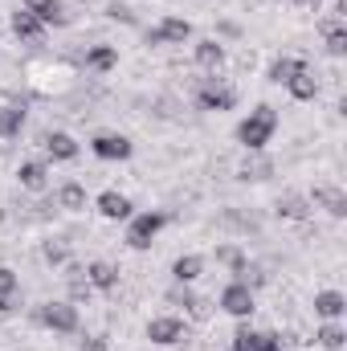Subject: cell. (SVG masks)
<instances>
[{
    "label": "cell",
    "mask_w": 347,
    "mask_h": 351,
    "mask_svg": "<svg viewBox=\"0 0 347 351\" xmlns=\"http://www.w3.org/2000/svg\"><path fill=\"white\" fill-rule=\"evenodd\" d=\"M274 131H278V110L261 102V106H254V110L237 123V143H241L246 152H265L270 139H274Z\"/></svg>",
    "instance_id": "1"
},
{
    "label": "cell",
    "mask_w": 347,
    "mask_h": 351,
    "mask_svg": "<svg viewBox=\"0 0 347 351\" xmlns=\"http://www.w3.org/2000/svg\"><path fill=\"white\" fill-rule=\"evenodd\" d=\"M33 319H37L45 331H53V335H74V331L82 327V319H78V306H74L70 298H53V302H41V306L33 311Z\"/></svg>",
    "instance_id": "2"
},
{
    "label": "cell",
    "mask_w": 347,
    "mask_h": 351,
    "mask_svg": "<svg viewBox=\"0 0 347 351\" xmlns=\"http://www.w3.org/2000/svg\"><path fill=\"white\" fill-rule=\"evenodd\" d=\"M164 225H168V213H160V208H152V213H135V217L127 221V245H131L135 254L152 250V241L160 237Z\"/></svg>",
    "instance_id": "3"
},
{
    "label": "cell",
    "mask_w": 347,
    "mask_h": 351,
    "mask_svg": "<svg viewBox=\"0 0 347 351\" xmlns=\"http://www.w3.org/2000/svg\"><path fill=\"white\" fill-rule=\"evenodd\" d=\"M217 306L229 315V319H237V323H246L254 311H258V294L241 282V278H233L225 290H221V298H217Z\"/></svg>",
    "instance_id": "4"
},
{
    "label": "cell",
    "mask_w": 347,
    "mask_h": 351,
    "mask_svg": "<svg viewBox=\"0 0 347 351\" xmlns=\"http://www.w3.org/2000/svg\"><path fill=\"white\" fill-rule=\"evenodd\" d=\"M196 106L200 110H233L237 106V90L225 86L221 78H200L196 82Z\"/></svg>",
    "instance_id": "5"
},
{
    "label": "cell",
    "mask_w": 347,
    "mask_h": 351,
    "mask_svg": "<svg viewBox=\"0 0 347 351\" xmlns=\"http://www.w3.org/2000/svg\"><path fill=\"white\" fill-rule=\"evenodd\" d=\"M90 152L98 156V160H131V152H135V143L127 139V135H119V131H98L94 139H90Z\"/></svg>",
    "instance_id": "6"
},
{
    "label": "cell",
    "mask_w": 347,
    "mask_h": 351,
    "mask_svg": "<svg viewBox=\"0 0 347 351\" xmlns=\"http://www.w3.org/2000/svg\"><path fill=\"white\" fill-rule=\"evenodd\" d=\"M147 339H152L156 348H176L180 339H188V323L176 319V315H160V319L147 323Z\"/></svg>",
    "instance_id": "7"
},
{
    "label": "cell",
    "mask_w": 347,
    "mask_h": 351,
    "mask_svg": "<svg viewBox=\"0 0 347 351\" xmlns=\"http://www.w3.org/2000/svg\"><path fill=\"white\" fill-rule=\"evenodd\" d=\"M229 351H286V348H282V335H274V331L237 327V331H233V343H229Z\"/></svg>",
    "instance_id": "8"
},
{
    "label": "cell",
    "mask_w": 347,
    "mask_h": 351,
    "mask_svg": "<svg viewBox=\"0 0 347 351\" xmlns=\"http://www.w3.org/2000/svg\"><path fill=\"white\" fill-rule=\"evenodd\" d=\"M192 37V21L184 16H164L156 29H147V45H184Z\"/></svg>",
    "instance_id": "9"
},
{
    "label": "cell",
    "mask_w": 347,
    "mask_h": 351,
    "mask_svg": "<svg viewBox=\"0 0 347 351\" xmlns=\"http://www.w3.org/2000/svg\"><path fill=\"white\" fill-rule=\"evenodd\" d=\"M8 29H12V37H16V41H25V45H41V41H45V33H49V29H45L33 12H25V8H16V12H12Z\"/></svg>",
    "instance_id": "10"
},
{
    "label": "cell",
    "mask_w": 347,
    "mask_h": 351,
    "mask_svg": "<svg viewBox=\"0 0 347 351\" xmlns=\"http://www.w3.org/2000/svg\"><path fill=\"white\" fill-rule=\"evenodd\" d=\"M94 208H98V217H106V221H131V217H135L131 196H123V192H115V188H106V192L94 200Z\"/></svg>",
    "instance_id": "11"
},
{
    "label": "cell",
    "mask_w": 347,
    "mask_h": 351,
    "mask_svg": "<svg viewBox=\"0 0 347 351\" xmlns=\"http://www.w3.org/2000/svg\"><path fill=\"white\" fill-rule=\"evenodd\" d=\"M21 8H25V12H33L45 29H53V25H58V29H62V25H70V12H66V4H62V0H25Z\"/></svg>",
    "instance_id": "12"
},
{
    "label": "cell",
    "mask_w": 347,
    "mask_h": 351,
    "mask_svg": "<svg viewBox=\"0 0 347 351\" xmlns=\"http://www.w3.org/2000/svg\"><path fill=\"white\" fill-rule=\"evenodd\" d=\"M41 143H45V156H49V160H58V164H70V160H78V152H82V147H78V139H74L70 131H49Z\"/></svg>",
    "instance_id": "13"
},
{
    "label": "cell",
    "mask_w": 347,
    "mask_h": 351,
    "mask_svg": "<svg viewBox=\"0 0 347 351\" xmlns=\"http://www.w3.org/2000/svg\"><path fill=\"white\" fill-rule=\"evenodd\" d=\"M307 200H311L315 208H327V213H331V217H339V221L347 217V192H344V188H335V184H319Z\"/></svg>",
    "instance_id": "14"
},
{
    "label": "cell",
    "mask_w": 347,
    "mask_h": 351,
    "mask_svg": "<svg viewBox=\"0 0 347 351\" xmlns=\"http://www.w3.org/2000/svg\"><path fill=\"white\" fill-rule=\"evenodd\" d=\"M315 315H319L323 323H339L347 315V298L339 290H319V294H315Z\"/></svg>",
    "instance_id": "15"
},
{
    "label": "cell",
    "mask_w": 347,
    "mask_h": 351,
    "mask_svg": "<svg viewBox=\"0 0 347 351\" xmlns=\"http://www.w3.org/2000/svg\"><path fill=\"white\" fill-rule=\"evenodd\" d=\"M192 58H196V66L200 70H221L225 66V45L217 41V37H204V41H196V49H192Z\"/></svg>",
    "instance_id": "16"
},
{
    "label": "cell",
    "mask_w": 347,
    "mask_h": 351,
    "mask_svg": "<svg viewBox=\"0 0 347 351\" xmlns=\"http://www.w3.org/2000/svg\"><path fill=\"white\" fill-rule=\"evenodd\" d=\"M286 90H290V98L294 102H311L315 94H319V82H315V74H311V66H302L290 82H286Z\"/></svg>",
    "instance_id": "17"
},
{
    "label": "cell",
    "mask_w": 347,
    "mask_h": 351,
    "mask_svg": "<svg viewBox=\"0 0 347 351\" xmlns=\"http://www.w3.org/2000/svg\"><path fill=\"white\" fill-rule=\"evenodd\" d=\"M16 180H21V188L41 192V188L49 184V168H45V164H37V160H25V164L16 168Z\"/></svg>",
    "instance_id": "18"
},
{
    "label": "cell",
    "mask_w": 347,
    "mask_h": 351,
    "mask_svg": "<svg viewBox=\"0 0 347 351\" xmlns=\"http://www.w3.org/2000/svg\"><path fill=\"white\" fill-rule=\"evenodd\" d=\"M86 282L94 290H115L119 286V265L110 262H90L86 265Z\"/></svg>",
    "instance_id": "19"
},
{
    "label": "cell",
    "mask_w": 347,
    "mask_h": 351,
    "mask_svg": "<svg viewBox=\"0 0 347 351\" xmlns=\"http://www.w3.org/2000/svg\"><path fill=\"white\" fill-rule=\"evenodd\" d=\"M115 66H119V49H115V45H94V49H86V70L110 74Z\"/></svg>",
    "instance_id": "20"
},
{
    "label": "cell",
    "mask_w": 347,
    "mask_h": 351,
    "mask_svg": "<svg viewBox=\"0 0 347 351\" xmlns=\"http://www.w3.org/2000/svg\"><path fill=\"white\" fill-rule=\"evenodd\" d=\"M302 66H307L302 58H274V62H270V70H265V78H270L274 86H286V82H290Z\"/></svg>",
    "instance_id": "21"
},
{
    "label": "cell",
    "mask_w": 347,
    "mask_h": 351,
    "mask_svg": "<svg viewBox=\"0 0 347 351\" xmlns=\"http://www.w3.org/2000/svg\"><path fill=\"white\" fill-rule=\"evenodd\" d=\"M58 204H62L66 213H82V208L90 204V196H86V188H82L78 180H70V184L58 188Z\"/></svg>",
    "instance_id": "22"
},
{
    "label": "cell",
    "mask_w": 347,
    "mask_h": 351,
    "mask_svg": "<svg viewBox=\"0 0 347 351\" xmlns=\"http://www.w3.org/2000/svg\"><path fill=\"white\" fill-rule=\"evenodd\" d=\"M200 269H204V258H200V254H184V258H176L172 262V278L192 286V282L200 278Z\"/></svg>",
    "instance_id": "23"
},
{
    "label": "cell",
    "mask_w": 347,
    "mask_h": 351,
    "mask_svg": "<svg viewBox=\"0 0 347 351\" xmlns=\"http://www.w3.org/2000/svg\"><path fill=\"white\" fill-rule=\"evenodd\" d=\"M315 343L323 351H344V343H347V331L339 327V323H323L319 331H315Z\"/></svg>",
    "instance_id": "24"
},
{
    "label": "cell",
    "mask_w": 347,
    "mask_h": 351,
    "mask_svg": "<svg viewBox=\"0 0 347 351\" xmlns=\"http://www.w3.org/2000/svg\"><path fill=\"white\" fill-rule=\"evenodd\" d=\"M25 127V110L21 106H0V139H16Z\"/></svg>",
    "instance_id": "25"
},
{
    "label": "cell",
    "mask_w": 347,
    "mask_h": 351,
    "mask_svg": "<svg viewBox=\"0 0 347 351\" xmlns=\"http://www.w3.org/2000/svg\"><path fill=\"white\" fill-rule=\"evenodd\" d=\"M278 217L302 221V217H311V200H307V196H282V200H278Z\"/></svg>",
    "instance_id": "26"
},
{
    "label": "cell",
    "mask_w": 347,
    "mask_h": 351,
    "mask_svg": "<svg viewBox=\"0 0 347 351\" xmlns=\"http://www.w3.org/2000/svg\"><path fill=\"white\" fill-rule=\"evenodd\" d=\"M217 262L225 265V269H229L233 278H241V269L250 265V258H246V254H241L237 245H221V250H217Z\"/></svg>",
    "instance_id": "27"
},
{
    "label": "cell",
    "mask_w": 347,
    "mask_h": 351,
    "mask_svg": "<svg viewBox=\"0 0 347 351\" xmlns=\"http://www.w3.org/2000/svg\"><path fill=\"white\" fill-rule=\"evenodd\" d=\"M66 278H70V302H74V306H78V302H90L94 286L82 278V269H78V265H70V274H66Z\"/></svg>",
    "instance_id": "28"
},
{
    "label": "cell",
    "mask_w": 347,
    "mask_h": 351,
    "mask_svg": "<svg viewBox=\"0 0 347 351\" xmlns=\"http://www.w3.org/2000/svg\"><path fill=\"white\" fill-rule=\"evenodd\" d=\"M237 176H241V180H265V176H274V164H270V160H246Z\"/></svg>",
    "instance_id": "29"
},
{
    "label": "cell",
    "mask_w": 347,
    "mask_h": 351,
    "mask_svg": "<svg viewBox=\"0 0 347 351\" xmlns=\"http://www.w3.org/2000/svg\"><path fill=\"white\" fill-rule=\"evenodd\" d=\"M192 298H196V294H192V286H188V282H176L172 290H168V302H172V306H184V311L192 306Z\"/></svg>",
    "instance_id": "30"
},
{
    "label": "cell",
    "mask_w": 347,
    "mask_h": 351,
    "mask_svg": "<svg viewBox=\"0 0 347 351\" xmlns=\"http://www.w3.org/2000/svg\"><path fill=\"white\" fill-rule=\"evenodd\" d=\"M208 315H213V302L196 294V298H192V306H188V319H192V323H204Z\"/></svg>",
    "instance_id": "31"
},
{
    "label": "cell",
    "mask_w": 347,
    "mask_h": 351,
    "mask_svg": "<svg viewBox=\"0 0 347 351\" xmlns=\"http://www.w3.org/2000/svg\"><path fill=\"white\" fill-rule=\"evenodd\" d=\"M16 286H21V278H16V269H8V265H0V294H16Z\"/></svg>",
    "instance_id": "32"
},
{
    "label": "cell",
    "mask_w": 347,
    "mask_h": 351,
    "mask_svg": "<svg viewBox=\"0 0 347 351\" xmlns=\"http://www.w3.org/2000/svg\"><path fill=\"white\" fill-rule=\"evenodd\" d=\"M41 254H45V262L49 265H66V245H62V241H49Z\"/></svg>",
    "instance_id": "33"
},
{
    "label": "cell",
    "mask_w": 347,
    "mask_h": 351,
    "mask_svg": "<svg viewBox=\"0 0 347 351\" xmlns=\"http://www.w3.org/2000/svg\"><path fill=\"white\" fill-rule=\"evenodd\" d=\"M106 16H110V21H123V25H135V16H131L127 4H106Z\"/></svg>",
    "instance_id": "34"
},
{
    "label": "cell",
    "mask_w": 347,
    "mask_h": 351,
    "mask_svg": "<svg viewBox=\"0 0 347 351\" xmlns=\"http://www.w3.org/2000/svg\"><path fill=\"white\" fill-rule=\"evenodd\" d=\"M82 351H106V335H90L82 343Z\"/></svg>",
    "instance_id": "35"
},
{
    "label": "cell",
    "mask_w": 347,
    "mask_h": 351,
    "mask_svg": "<svg viewBox=\"0 0 347 351\" xmlns=\"http://www.w3.org/2000/svg\"><path fill=\"white\" fill-rule=\"evenodd\" d=\"M8 311H16V294H0V315H8Z\"/></svg>",
    "instance_id": "36"
},
{
    "label": "cell",
    "mask_w": 347,
    "mask_h": 351,
    "mask_svg": "<svg viewBox=\"0 0 347 351\" xmlns=\"http://www.w3.org/2000/svg\"><path fill=\"white\" fill-rule=\"evenodd\" d=\"M294 4H315V8H319V4H323V0H294Z\"/></svg>",
    "instance_id": "37"
},
{
    "label": "cell",
    "mask_w": 347,
    "mask_h": 351,
    "mask_svg": "<svg viewBox=\"0 0 347 351\" xmlns=\"http://www.w3.org/2000/svg\"><path fill=\"white\" fill-rule=\"evenodd\" d=\"M290 4H294V0H290Z\"/></svg>",
    "instance_id": "38"
}]
</instances>
